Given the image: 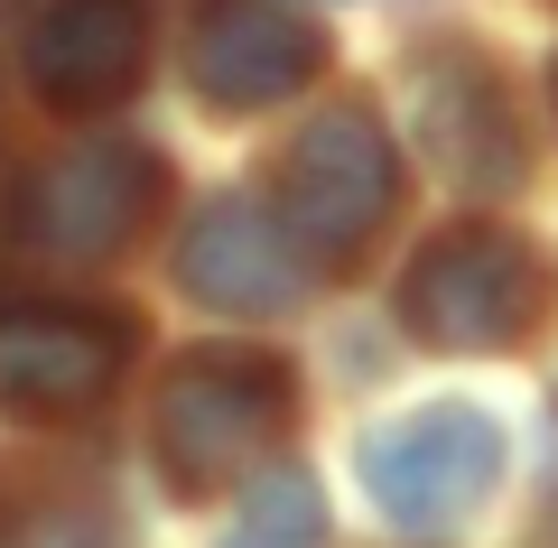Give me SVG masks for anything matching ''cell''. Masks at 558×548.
<instances>
[{"mask_svg":"<svg viewBox=\"0 0 558 548\" xmlns=\"http://www.w3.org/2000/svg\"><path fill=\"white\" fill-rule=\"evenodd\" d=\"M289 363L279 353H242V344H205L186 353L178 373L159 381V410H149V437H159V465L178 492H223L242 474H260V455L289 428Z\"/></svg>","mask_w":558,"mask_h":548,"instance_id":"1","label":"cell"},{"mask_svg":"<svg viewBox=\"0 0 558 548\" xmlns=\"http://www.w3.org/2000/svg\"><path fill=\"white\" fill-rule=\"evenodd\" d=\"M539 307H549V270L502 223H447L400 279V316L438 353H502L539 326Z\"/></svg>","mask_w":558,"mask_h":548,"instance_id":"2","label":"cell"},{"mask_svg":"<svg viewBox=\"0 0 558 548\" xmlns=\"http://www.w3.org/2000/svg\"><path fill=\"white\" fill-rule=\"evenodd\" d=\"M502 484V428L475 400H428V410L391 418L363 437V492L391 529H457L484 511V492Z\"/></svg>","mask_w":558,"mask_h":548,"instance_id":"3","label":"cell"},{"mask_svg":"<svg viewBox=\"0 0 558 548\" xmlns=\"http://www.w3.org/2000/svg\"><path fill=\"white\" fill-rule=\"evenodd\" d=\"M391 196H400V158L381 139V121L354 112V102L344 112H317L289 139V158H279V223H289V242L317 270L354 260L391 223Z\"/></svg>","mask_w":558,"mask_h":548,"instance_id":"4","label":"cell"},{"mask_svg":"<svg viewBox=\"0 0 558 548\" xmlns=\"http://www.w3.org/2000/svg\"><path fill=\"white\" fill-rule=\"evenodd\" d=\"M149 205H159V158L131 149V139H84L20 186L10 233L38 260H112L149 223Z\"/></svg>","mask_w":558,"mask_h":548,"instance_id":"5","label":"cell"},{"mask_svg":"<svg viewBox=\"0 0 558 548\" xmlns=\"http://www.w3.org/2000/svg\"><path fill=\"white\" fill-rule=\"evenodd\" d=\"M326 65V38L289 0H196L186 10V75L215 112H270Z\"/></svg>","mask_w":558,"mask_h":548,"instance_id":"6","label":"cell"},{"mask_svg":"<svg viewBox=\"0 0 558 548\" xmlns=\"http://www.w3.org/2000/svg\"><path fill=\"white\" fill-rule=\"evenodd\" d=\"M131 363V326L102 307H0V410L75 418Z\"/></svg>","mask_w":558,"mask_h":548,"instance_id":"7","label":"cell"},{"mask_svg":"<svg viewBox=\"0 0 558 548\" xmlns=\"http://www.w3.org/2000/svg\"><path fill=\"white\" fill-rule=\"evenodd\" d=\"M149 65V0H38L28 84L57 112H112Z\"/></svg>","mask_w":558,"mask_h":548,"instance_id":"8","label":"cell"},{"mask_svg":"<svg viewBox=\"0 0 558 548\" xmlns=\"http://www.w3.org/2000/svg\"><path fill=\"white\" fill-rule=\"evenodd\" d=\"M410 112H418V149L447 186L465 196H502L521 186V131H512V102L502 84L484 75L465 47H438V57L410 75Z\"/></svg>","mask_w":558,"mask_h":548,"instance_id":"9","label":"cell"},{"mask_svg":"<svg viewBox=\"0 0 558 548\" xmlns=\"http://www.w3.org/2000/svg\"><path fill=\"white\" fill-rule=\"evenodd\" d=\"M178 279H186V297H205L223 316H279L307 297V252L252 196H215L178 242Z\"/></svg>","mask_w":558,"mask_h":548,"instance_id":"10","label":"cell"},{"mask_svg":"<svg viewBox=\"0 0 558 548\" xmlns=\"http://www.w3.org/2000/svg\"><path fill=\"white\" fill-rule=\"evenodd\" d=\"M223 548H326V492L307 465H260L252 502L233 511Z\"/></svg>","mask_w":558,"mask_h":548,"instance_id":"11","label":"cell"},{"mask_svg":"<svg viewBox=\"0 0 558 548\" xmlns=\"http://www.w3.org/2000/svg\"><path fill=\"white\" fill-rule=\"evenodd\" d=\"M0 548H102V521L84 502L0 484Z\"/></svg>","mask_w":558,"mask_h":548,"instance_id":"12","label":"cell"}]
</instances>
